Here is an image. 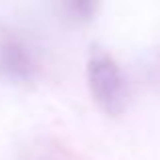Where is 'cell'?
<instances>
[{"instance_id":"3957f363","label":"cell","mask_w":160,"mask_h":160,"mask_svg":"<svg viewBox=\"0 0 160 160\" xmlns=\"http://www.w3.org/2000/svg\"><path fill=\"white\" fill-rule=\"evenodd\" d=\"M61 14L73 24L91 22L98 14L99 0H59Z\"/></svg>"},{"instance_id":"6da1fadb","label":"cell","mask_w":160,"mask_h":160,"mask_svg":"<svg viewBox=\"0 0 160 160\" xmlns=\"http://www.w3.org/2000/svg\"><path fill=\"white\" fill-rule=\"evenodd\" d=\"M87 85L98 108L108 116L124 113L128 103V85L120 65L103 51H95L85 67Z\"/></svg>"},{"instance_id":"7a4b0ae2","label":"cell","mask_w":160,"mask_h":160,"mask_svg":"<svg viewBox=\"0 0 160 160\" xmlns=\"http://www.w3.org/2000/svg\"><path fill=\"white\" fill-rule=\"evenodd\" d=\"M39 65L35 53L18 37L0 39V75L10 83H28L35 79Z\"/></svg>"}]
</instances>
